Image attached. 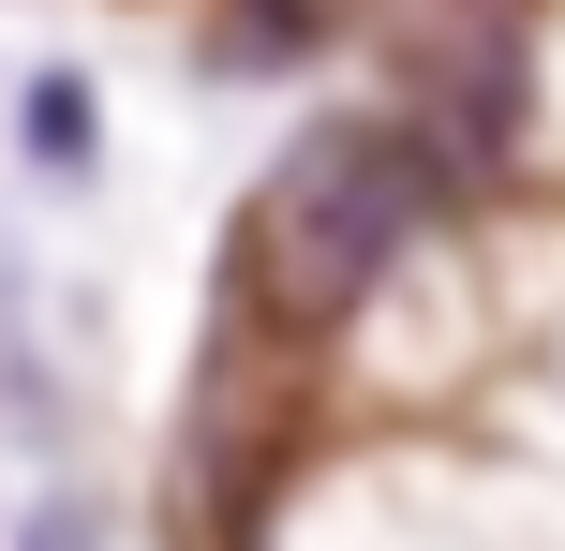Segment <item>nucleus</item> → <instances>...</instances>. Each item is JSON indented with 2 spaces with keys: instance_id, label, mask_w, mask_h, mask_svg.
<instances>
[{
  "instance_id": "nucleus-1",
  "label": "nucleus",
  "mask_w": 565,
  "mask_h": 551,
  "mask_svg": "<svg viewBox=\"0 0 565 551\" xmlns=\"http://www.w3.org/2000/svg\"><path fill=\"white\" fill-rule=\"evenodd\" d=\"M447 209H461V179H447V149L402 105L282 135V165L254 179V209H238V328H268V343H298V358L342 343Z\"/></svg>"
},
{
  "instance_id": "nucleus-2",
  "label": "nucleus",
  "mask_w": 565,
  "mask_h": 551,
  "mask_svg": "<svg viewBox=\"0 0 565 551\" xmlns=\"http://www.w3.org/2000/svg\"><path fill=\"white\" fill-rule=\"evenodd\" d=\"M402 119L447 149V179H491L521 135V0H431L402 30Z\"/></svg>"
},
{
  "instance_id": "nucleus-3",
  "label": "nucleus",
  "mask_w": 565,
  "mask_h": 551,
  "mask_svg": "<svg viewBox=\"0 0 565 551\" xmlns=\"http://www.w3.org/2000/svg\"><path fill=\"white\" fill-rule=\"evenodd\" d=\"M358 0H224V60H312Z\"/></svg>"
},
{
  "instance_id": "nucleus-4",
  "label": "nucleus",
  "mask_w": 565,
  "mask_h": 551,
  "mask_svg": "<svg viewBox=\"0 0 565 551\" xmlns=\"http://www.w3.org/2000/svg\"><path fill=\"white\" fill-rule=\"evenodd\" d=\"M30 149H60V165L89 149V105H75V89H30Z\"/></svg>"
}]
</instances>
